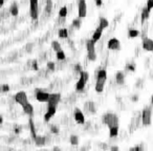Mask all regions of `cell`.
<instances>
[{
	"mask_svg": "<svg viewBox=\"0 0 153 151\" xmlns=\"http://www.w3.org/2000/svg\"><path fill=\"white\" fill-rule=\"evenodd\" d=\"M106 80H107V71L105 69L99 71L97 75V83H95V91L97 92H102L105 87Z\"/></svg>",
	"mask_w": 153,
	"mask_h": 151,
	"instance_id": "cell-1",
	"label": "cell"
},
{
	"mask_svg": "<svg viewBox=\"0 0 153 151\" xmlns=\"http://www.w3.org/2000/svg\"><path fill=\"white\" fill-rule=\"evenodd\" d=\"M103 123L108 126V128L114 127V126H118V118L116 114L111 112H108L103 116Z\"/></svg>",
	"mask_w": 153,
	"mask_h": 151,
	"instance_id": "cell-2",
	"label": "cell"
},
{
	"mask_svg": "<svg viewBox=\"0 0 153 151\" xmlns=\"http://www.w3.org/2000/svg\"><path fill=\"white\" fill-rule=\"evenodd\" d=\"M88 79H89L88 73H86V71H80V79H79V81L77 82V84H75V89L78 91H82L83 89L85 88Z\"/></svg>",
	"mask_w": 153,
	"mask_h": 151,
	"instance_id": "cell-3",
	"label": "cell"
},
{
	"mask_svg": "<svg viewBox=\"0 0 153 151\" xmlns=\"http://www.w3.org/2000/svg\"><path fill=\"white\" fill-rule=\"evenodd\" d=\"M95 42L91 39L86 42V48H87V57L90 61H95L97 59V53H95Z\"/></svg>",
	"mask_w": 153,
	"mask_h": 151,
	"instance_id": "cell-4",
	"label": "cell"
},
{
	"mask_svg": "<svg viewBox=\"0 0 153 151\" xmlns=\"http://www.w3.org/2000/svg\"><path fill=\"white\" fill-rule=\"evenodd\" d=\"M30 12L33 20H37L39 15V4L38 0H30Z\"/></svg>",
	"mask_w": 153,
	"mask_h": 151,
	"instance_id": "cell-5",
	"label": "cell"
},
{
	"mask_svg": "<svg viewBox=\"0 0 153 151\" xmlns=\"http://www.w3.org/2000/svg\"><path fill=\"white\" fill-rule=\"evenodd\" d=\"M151 116H152V110L150 107H146L143 110L142 114V122L145 126H149L151 124Z\"/></svg>",
	"mask_w": 153,
	"mask_h": 151,
	"instance_id": "cell-6",
	"label": "cell"
},
{
	"mask_svg": "<svg viewBox=\"0 0 153 151\" xmlns=\"http://www.w3.org/2000/svg\"><path fill=\"white\" fill-rule=\"evenodd\" d=\"M78 13H79V18L83 19L87 15V4H86L85 0H79V5H78Z\"/></svg>",
	"mask_w": 153,
	"mask_h": 151,
	"instance_id": "cell-7",
	"label": "cell"
},
{
	"mask_svg": "<svg viewBox=\"0 0 153 151\" xmlns=\"http://www.w3.org/2000/svg\"><path fill=\"white\" fill-rule=\"evenodd\" d=\"M15 101L16 103L20 104L21 106L28 103L27 96H26V93H25L24 91H19V92H17V95L15 96Z\"/></svg>",
	"mask_w": 153,
	"mask_h": 151,
	"instance_id": "cell-8",
	"label": "cell"
},
{
	"mask_svg": "<svg viewBox=\"0 0 153 151\" xmlns=\"http://www.w3.org/2000/svg\"><path fill=\"white\" fill-rule=\"evenodd\" d=\"M61 100V95L60 93H50L49 100H48V106H56L59 104Z\"/></svg>",
	"mask_w": 153,
	"mask_h": 151,
	"instance_id": "cell-9",
	"label": "cell"
},
{
	"mask_svg": "<svg viewBox=\"0 0 153 151\" xmlns=\"http://www.w3.org/2000/svg\"><path fill=\"white\" fill-rule=\"evenodd\" d=\"M73 119L75 121L79 124H84L85 123V118H84V114L79 108H75V112H73Z\"/></svg>",
	"mask_w": 153,
	"mask_h": 151,
	"instance_id": "cell-10",
	"label": "cell"
},
{
	"mask_svg": "<svg viewBox=\"0 0 153 151\" xmlns=\"http://www.w3.org/2000/svg\"><path fill=\"white\" fill-rule=\"evenodd\" d=\"M50 97V93L45 92V91H38L36 93V99L39 102H48Z\"/></svg>",
	"mask_w": 153,
	"mask_h": 151,
	"instance_id": "cell-11",
	"label": "cell"
},
{
	"mask_svg": "<svg viewBox=\"0 0 153 151\" xmlns=\"http://www.w3.org/2000/svg\"><path fill=\"white\" fill-rule=\"evenodd\" d=\"M143 48L147 52H153V40L149 38L143 39Z\"/></svg>",
	"mask_w": 153,
	"mask_h": 151,
	"instance_id": "cell-12",
	"label": "cell"
},
{
	"mask_svg": "<svg viewBox=\"0 0 153 151\" xmlns=\"http://www.w3.org/2000/svg\"><path fill=\"white\" fill-rule=\"evenodd\" d=\"M56 110H57V107H56V106H48L47 111H46L45 116H44V121L45 122L49 121L50 119L54 116V114L56 113Z\"/></svg>",
	"mask_w": 153,
	"mask_h": 151,
	"instance_id": "cell-13",
	"label": "cell"
},
{
	"mask_svg": "<svg viewBox=\"0 0 153 151\" xmlns=\"http://www.w3.org/2000/svg\"><path fill=\"white\" fill-rule=\"evenodd\" d=\"M107 47L109 49H112V50H118L120 48V41L116 38H112L110 40L108 41V44H107Z\"/></svg>",
	"mask_w": 153,
	"mask_h": 151,
	"instance_id": "cell-14",
	"label": "cell"
},
{
	"mask_svg": "<svg viewBox=\"0 0 153 151\" xmlns=\"http://www.w3.org/2000/svg\"><path fill=\"white\" fill-rule=\"evenodd\" d=\"M103 30L104 28H101L100 25H99V28L94 30V33H93V35H92V40L94 41V42H97V41H99L101 39L102 34H103Z\"/></svg>",
	"mask_w": 153,
	"mask_h": 151,
	"instance_id": "cell-15",
	"label": "cell"
},
{
	"mask_svg": "<svg viewBox=\"0 0 153 151\" xmlns=\"http://www.w3.org/2000/svg\"><path fill=\"white\" fill-rule=\"evenodd\" d=\"M22 108H23V111H24L26 114H28L30 116H33V113H34V108H33V106H32V104L28 102V103H26L25 105L22 106Z\"/></svg>",
	"mask_w": 153,
	"mask_h": 151,
	"instance_id": "cell-16",
	"label": "cell"
},
{
	"mask_svg": "<svg viewBox=\"0 0 153 151\" xmlns=\"http://www.w3.org/2000/svg\"><path fill=\"white\" fill-rule=\"evenodd\" d=\"M150 8L146 5L145 8H143V11H142V21H145V20H147L149 18V15H150Z\"/></svg>",
	"mask_w": 153,
	"mask_h": 151,
	"instance_id": "cell-17",
	"label": "cell"
},
{
	"mask_svg": "<svg viewBox=\"0 0 153 151\" xmlns=\"http://www.w3.org/2000/svg\"><path fill=\"white\" fill-rule=\"evenodd\" d=\"M30 134L33 136V138L35 140L37 138V133H36V130H35V124H34L33 119L30 118Z\"/></svg>",
	"mask_w": 153,
	"mask_h": 151,
	"instance_id": "cell-18",
	"label": "cell"
},
{
	"mask_svg": "<svg viewBox=\"0 0 153 151\" xmlns=\"http://www.w3.org/2000/svg\"><path fill=\"white\" fill-rule=\"evenodd\" d=\"M118 133V126H114V127H111L109 128V134H110V138H116Z\"/></svg>",
	"mask_w": 153,
	"mask_h": 151,
	"instance_id": "cell-19",
	"label": "cell"
},
{
	"mask_svg": "<svg viewBox=\"0 0 153 151\" xmlns=\"http://www.w3.org/2000/svg\"><path fill=\"white\" fill-rule=\"evenodd\" d=\"M35 142L38 146H43L45 144V138L41 135H37V138H35Z\"/></svg>",
	"mask_w": 153,
	"mask_h": 151,
	"instance_id": "cell-20",
	"label": "cell"
},
{
	"mask_svg": "<svg viewBox=\"0 0 153 151\" xmlns=\"http://www.w3.org/2000/svg\"><path fill=\"white\" fill-rule=\"evenodd\" d=\"M85 108L87 109V110L89 111V112H92V113L95 112L94 103H92V102H87V103L85 104Z\"/></svg>",
	"mask_w": 153,
	"mask_h": 151,
	"instance_id": "cell-21",
	"label": "cell"
},
{
	"mask_svg": "<svg viewBox=\"0 0 153 151\" xmlns=\"http://www.w3.org/2000/svg\"><path fill=\"white\" fill-rule=\"evenodd\" d=\"M10 12H11V14H12L13 16H17L18 15L19 10H18L17 3H13L12 6H11V8H10Z\"/></svg>",
	"mask_w": 153,
	"mask_h": 151,
	"instance_id": "cell-22",
	"label": "cell"
},
{
	"mask_svg": "<svg viewBox=\"0 0 153 151\" xmlns=\"http://www.w3.org/2000/svg\"><path fill=\"white\" fill-rule=\"evenodd\" d=\"M116 82H118V84H124V79H125V77H124V73H122V71H118V73H116Z\"/></svg>",
	"mask_w": 153,
	"mask_h": 151,
	"instance_id": "cell-23",
	"label": "cell"
},
{
	"mask_svg": "<svg viewBox=\"0 0 153 151\" xmlns=\"http://www.w3.org/2000/svg\"><path fill=\"white\" fill-rule=\"evenodd\" d=\"M59 37L63 38V39L67 38L68 37V30H67V28H61V30H59Z\"/></svg>",
	"mask_w": 153,
	"mask_h": 151,
	"instance_id": "cell-24",
	"label": "cell"
},
{
	"mask_svg": "<svg viewBox=\"0 0 153 151\" xmlns=\"http://www.w3.org/2000/svg\"><path fill=\"white\" fill-rule=\"evenodd\" d=\"M51 47H53V49L55 50L56 53H57V52H60V50H62V49H61L60 43H59L58 41H53V42H51Z\"/></svg>",
	"mask_w": 153,
	"mask_h": 151,
	"instance_id": "cell-25",
	"label": "cell"
},
{
	"mask_svg": "<svg viewBox=\"0 0 153 151\" xmlns=\"http://www.w3.org/2000/svg\"><path fill=\"white\" fill-rule=\"evenodd\" d=\"M109 25V22H108L107 19H105V18H101L100 19V26L103 28H106Z\"/></svg>",
	"mask_w": 153,
	"mask_h": 151,
	"instance_id": "cell-26",
	"label": "cell"
},
{
	"mask_svg": "<svg viewBox=\"0 0 153 151\" xmlns=\"http://www.w3.org/2000/svg\"><path fill=\"white\" fill-rule=\"evenodd\" d=\"M66 56H65V53L63 52V50H60V52H57V59L60 61H63L65 60Z\"/></svg>",
	"mask_w": 153,
	"mask_h": 151,
	"instance_id": "cell-27",
	"label": "cell"
},
{
	"mask_svg": "<svg viewBox=\"0 0 153 151\" xmlns=\"http://www.w3.org/2000/svg\"><path fill=\"white\" fill-rule=\"evenodd\" d=\"M59 16L62 17V18H64V17L67 16V8H66V6H63V8L59 11Z\"/></svg>",
	"mask_w": 153,
	"mask_h": 151,
	"instance_id": "cell-28",
	"label": "cell"
},
{
	"mask_svg": "<svg viewBox=\"0 0 153 151\" xmlns=\"http://www.w3.org/2000/svg\"><path fill=\"white\" fill-rule=\"evenodd\" d=\"M140 35V32L136 30H129V37L130 38H135Z\"/></svg>",
	"mask_w": 153,
	"mask_h": 151,
	"instance_id": "cell-29",
	"label": "cell"
},
{
	"mask_svg": "<svg viewBox=\"0 0 153 151\" xmlns=\"http://www.w3.org/2000/svg\"><path fill=\"white\" fill-rule=\"evenodd\" d=\"M71 145H78V143H79L78 136L71 135Z\"/></svg>",
	"mask_w": 153,
	"mask_h": 151,
	"instance_id": "cell-30",
	"label": "cell"
},
{
	"mask_svg": "<svg viewBox=\"0 0 153 151\" xmlns=\"http://www.w3.org/2000/svg\"><path fill=\"white\" fill-rule=\"evenodd\" d=\"M81 19V18H80ZM80 19H75L73 22V25L75 26V28H80V25H81V20Z\"/></svg>",
	"mask_w": 153,
	"mask_h": 151,
	"instance_id": "cell-31",
	"label": "cell"
},
{
	"mask_svg": "<svg viewBox=\"0 0 153 151\" xmlns=\"http://www.w3.org/2000/svg\"><path fill=\"white\" fill-rule=\"evenodd\" d=\"M47 67H48V69H50V71H54V69H55V63L54 62H48L47 63Z\"/></svg>",
	"mask_w": 153,
	"mask_h": 151,
	"instance_id": "cell-32",
	"label": "cell"
},
{
	"mask_svg": "<svg viewBox=\"0 0 153 151\" xmlns=\"http://www.w3.org/2000/svg\"><path fill=\"white\" fill-rule=\"evenodd\" d=\"M147 6H148L150 10L153 8V0H147Z\"/></svg>",
	"mask_w": 153,
	"mask_h": 151,
	"instance_id": "cell-33",
	"label": "cell"
},
{
	"mask_svg": "<svg viewBox=\"0 0 153 151\" xmlns=\"http://www.w3.org/2000/svg\"><path fill=\"white\" fill-rule=\"evenodd\" d=\"M50 10H51V1L48 0L47 5H46V11H47V12H50Z\"/></svg>",
	"mask_w": 153,
	"mask_h": 151,
	"instance_id": "cell-34",
	"label": "cell"
},
{
	"mask_svg": "<svg viewBox=\"0 0 153 151\" xmlns=\"http://www.w3.org/2000/svg\"><path fill=\"white\" fill-rule=\"evenodd\" d=\"M95 4L98 5V6H101V5L103 4V1L102 0H95Z\"/></svg>",
	"mask_w": 153,
	"mask_h": 151,
	"instance_id": "cell-35",
	"label": "cell"
},
{
	"mask_svg": "<svg viewBox=\"0 0 153 151\" xmlns=\"http://www.w3.org/2000/svg\"><path fill=\"white\" fill-rule=\"evenodd\" d=\"M33 68L35 71H38V65H37V61H34L33 63Z\"/></svg>",
	"mask_w": 153,
	"mask_h": 151,
	"instance_id": "cell-36",
	"label": "cell"
},
{
	"mask_svg": "<svg viewBox=\"0 0 153 151\" xmlns=\"http://www.w3.org/2000/svg\"><path fill=\"white\" fill-rule=\"evenodd\" d=\"M2 90L3 91H8V90H10V86H8V85H4L2 87Z\"/></svg>",
	"mask_w": 153,
	"mask_h": 151,
	"instance_id": "cell-37",
	"label": "cell"
},
{
	"mask_svg": "<svg viewBox=\"0 0 153 151\" xmlns=\"http://www.w3.org/2000/svg\"><path fill=\"white\" fill-rule=\"evenodd\" d=\"M51 131H53V132H54V133H57V132H58V129H57V128H56V127H55V126H51Z\"/></svg>",
	"mask_w": 153,
	"mask_h": 151,
	"instance_id": "cell-38",
	"label": "cell"
},
{
	"mask_svg": "<svg viewBox=\"0 0 153 151\" xmlns=\"http://www.w3.org/2000/svg\"><path fill=\"white\" fill-rule=\"evenodd\" d=\"M128 68H129V69H130V71H135V65H133V64H132V65H129L128 66Z\"/></svg>",
	"mask_w": 153,
	"mask_h": 151,
	"instance_id": "cell-39",
	"label": "cell"
},
{
	"mask_svg": "<svg viewBox=\"0 0 153 151\" xmlns=\"http://www.w3.org/2000/svg\"><path fill=\"white\" fill-rule=\"evenodd\" d=\"M3 3H4V0H0V6H2Z\"/></svg>",
	"mask_w": 153,
	"mask_h": 151,
	"instance_id": "cell-40",
	"label": "cell"
},
{
	"mask_svg": "<svg viewBox=\"0 0 153 151\" xmlns=\"http://www.w3.org/2000/svg\"><path fill=\"white\" fill-rule=\"evenodd\" d=\"M112 150H118V147H112Z\"/></svg>",
	"mask_w": 153,
	"mask_h": 151,
	"instance_id": "cell-41",
	"label": "cell"
},
{
	"mask_svg": "<svg viewBox=\"0 0 153 151\" xmlns=\"http://www.w3.org/2000/svg\"><path fill=\"white\" fill-rule=\"evenodd\" d=\"M151 104L153 105V95H152V97H151Z\"/></svg>",
	"mask_w": 153,
	"mask_h": 151,
	"instance_id": "cell-42",
	"label": "cell"
}]
</instances>
